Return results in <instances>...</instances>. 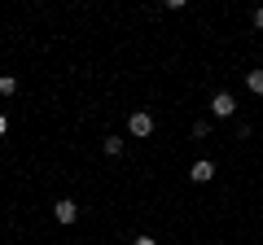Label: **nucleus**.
Wrapping results in <instances>:
<instances>
[{
    "label": "nucleus",
    "mask_w": 263,
    "mask_h": 245,
    "mask_svg": "<svg viewBox=\"0 0 263 245\" xmlns=\"http://www.w3.org/2000/svg\"><path fill=\"white\" fill-rule=\"evenodd\" d=\"M127 132L141 136V140H145V136H154V114H149V110H136V114L127 118Z\"/></svg>",
    "instance_id": "obj_1"
},
{
    "label": "nucleus",
    "mask_w": 263,
    "mask_h": 245,
    "mask_svg": "<svg viewBox=\"0 0 263 245\" xmlns=\"http://www.w3.org/2000/svg\"><path fill=\"white\" fill-rule=\"evenodd\" d=\"M53 219H57V223H75V219H79V201L75 197H57L53 201Z\"/></svg>",
    "instance_id": "obj_2"
},
{
    "label": "nucleus",
    "mask_w": 263,
    "mask_h": 245,
    "mask_svg": "<svg viewBox=\"0 0 263 245\" xmlns=\"http://www.w3.org/2000/svg\"><path fill=\"white\" fill-rule=\"evenodd\" d=\"M211 114H215V118H233V114H237L233 92H215V96H211Z\"/></svg>",
    "instance_id": "obj_3"
},
{
    "label": "nucleus",
    "mask_w": 263,
    "mask_h": 245,
    "mask_svg": "<svg viewBox=\"0 0 263 245\" xmlns=\"http://www.w3.org/2000/svg\"><path fill=\"white\" fill-rule=\"evenodd\" d=\"M189 179H193V184H211V179H215V162H211V158H197L193 167H189Z\"/></svg>",
    "instance_id": "obj_4"
},
{
    "label": "nucleus",
    "mask_w": 263,
    "mask_h": 245,
    "mask_svg": "<svg viewBox=\"0 0 263 245\" xmlns=\"http://www.w3.org/2000/svg\"><path fill=\"white\" fill-rule=\"evenodd\" d=\"M101 153H105V158H119V153H123V140H119V136H105V140H101Z\"/></svg>",
    "instance_id": "obj_5"
},
{
    "label": "nucleus",
    "mask_w": 263,
    "mask_h": 245,
    "mask_svg": "<svg viewBox=\"0 0 263 245\" xmlns=\"http://www.w3.org/2000/svg\"><path fill=\"white\" fill-rule=\"evenodd\" d=\"M246 84H250L254 96H263V70H250V75H246Z\"/></svg>",
    "instance_id": "obj_6"
},
{
    "label": "nucleus",
    "mask_w": 263,
    "mask_h": 245,
    "mask_svg": "<svg viewBox=\"0 0 263 245\" xmlns=\"http://www.w3.org/2000/svg\"><path fill=\"white\" fill-rule=\"evenodd\" d=\"M13 92H18V79H13V75H0V96H13Z\"/></svg>",
    "instance_id": "obj_7"
},
{
    "label": "nucleus",
    "mask_w": 263,
    "mask_h": 245,
    "mask_svg": "<svg viewBox=\"0 0 263 245\" xmlns=\"http://www.w3.org/2000/svg\"><path fill=\"white\" fill-rule=\"evenodd\" d=\"M206 136H211V122L197 118V122H193V140H206Z\"/></svg>",
    "instance_id": "obj_8"
},
{
    "label": "nucleus",
    "mask_w": 263,
    "mask_h": 245,
    "mask_svg": "<svg viewBox=\"0 0 263 245\" xmlns=\"http://www.w3.org/2000/svg\"><path fill=\"white\" fill-rule=\"evenodd\" d=\"M132 245H158V241H154V236H145V232H141V236H136V241H132Z\"/></svg>",
    "instance_id": "obj_9"
},
{
    "label": "nucleus",
    "mask_w": 263,
    "mask_h": 245,
    "mask_svg": "<svg viewBox=\"0 0 263 245\" xmlns=\"http://www.w3.org/2000/svg\"><path fill=\"white\" fill-rule=\"evenodd\" d=\"M254 27H259V31H263V9H254Z\"/></svg>",
    "instance_id": "obj_10"
},
{
    "label": "nucleus",
    "mask_w": 263,
    "mask_h": 245,
    "mask_svg": "<svg viewBox=\"0 0 263 245\" xmlns=\"http://www.w3.org/2000/svg\"><path fill=\"white\" fill-rule=\"evenodd\" d=\"M5 132H9V118H5V114H0V136H5Z\"/></svg>",
    "instance_id": "obj_11"
}]
</instances>
